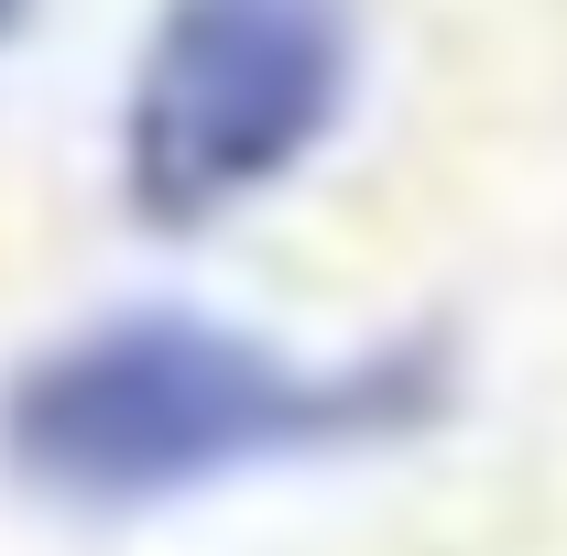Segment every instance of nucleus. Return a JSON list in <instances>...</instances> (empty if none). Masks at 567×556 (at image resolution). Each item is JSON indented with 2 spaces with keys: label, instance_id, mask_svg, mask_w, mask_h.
I'll return each instance as SVG.
<instances>
[{
  "label": "nucleus",
  "instance_id": "obj_2",
  "mask_svg": "<svg viewBox=\"0 0 567 556\" xmlns=\"http://www.w3.org/2000/svg\"><path fill=\"white\" fill-rule=\"evenodd\" d=\"M360 0H153L121 87V197L142 229H218L284 197L350 121Z\"/></svg>",
  "mask_w": 567,
  "mask_h": 556
},
{
  "label": "nucleus",
  "instance_id": "obj_1",
  "mask_svg": "<svg viewBox=\"0 0 567 556\" xmlns=\"http://www.w3.org/2000/svg\"><path fill=\"white\" fill-rule=\"evenodd\" d=\"M436 415L425 349L306 360L186 306H121L44 339L0 382V470L66 513H153L186 491L382 447Z\"/></svg>",
  "mask_w": 567,
  "mask_h": 556
},
{
  "label": "nucleus",
  "instance_id": "obj_3",
  "mask_svg": "<svg viewBox=\"0 0 567 556\" xmlns=\"http://www.w3.org/2000/svg\"><path fill=\"white\" fill-rule=\"evenodd\" d=\"M22 11H33V0H0V33H11V22H22Z\"/></svg>",
  "mask_w": 567,
  "mask_h": 556
}]
</instances>
